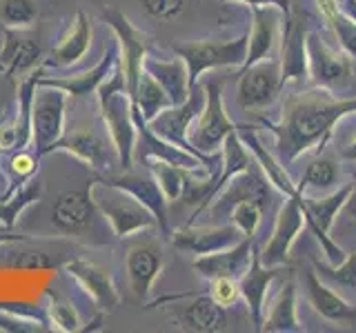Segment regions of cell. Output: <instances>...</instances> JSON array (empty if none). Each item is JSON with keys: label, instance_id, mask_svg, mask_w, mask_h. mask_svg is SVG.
I'll return each instance as SVG.
<instances>
[{"label": "cell", "instance_id": "6da1fadb", "mask_svg": "<svg viewBox=\"0 0 356 333\" xmlns=\"http://www.w3.org/2000/svg\"><path fill=\"white\" fill-rule=\"evenodd\" d=\"M356 111L354 98H334L325 92H307L289 98L278 122H265L276 136L281 164L294 162L300 153L321 149L332 136L334 125Z\"/></svg>", "mask_w": 356, "mask_h": 333}, {"label": "cell", "instance_id": "7a4b0ae2", "mask_svg": "<svg viewBox=\"0 0 356 333\" xmlns=\"http://www.w3.org/2000/svg\"><path fill=\"white\" fill-rule=\"evenodd\" d=\"M100 111L122 166H131V155L136 147V122H134L131 98L120 65L100 85Z\"/></svg>", "mask_w": 356, "mask_h": 333}, {"label": "cell", "instance_id": "3957f363", "mask_svg": "<svg viewBox=\"0 0 356 333\" xmlns=\"http://www.w3.org/2000/svg\"><path fill=\"white\" fill-rule=\"evenodd\" d=\"M248 42H250V33H243V36L225 42H214V40L174 42L172 49L178 58H183L189 74V85L194 87L200 80V76L209 69L243 67L245 58H248Z\"/></svg>", "mask_w": 356, "mask_h": 333}, {"label": "cell", "instance_id": "277c9868", "mask_svg": "<svg viewBox=\"0 0 356 333\" xmlns=\"http://www.w3.org/2000/svg\"><path fill=\"white\" fill-rule=\"evenodd\" d=\"M89 194H92L94 205L107 216L109 225L114 227L116 236L125 238L131 233L143 231L154 227L156 216L145 207L140 200H136L131 194H127L125 189H120L111 182H96L89 187Z\"/></svg>", "mask_w": 356, "mask_h": 333}, {"label": "cell", "instance_id": "5b68a950", "mask_svg": "<svg viewBox=\"0 0 356 333\" xmlns=\"http://www.w3.org/2000/svg\"><path fill=\"white\" fill-rule=\"evenodd\" d=\"M205 87V109L200 111V116L189 129L187 138L192 142V147L203 155H214L225 142L227 133L236 129V125L227 118L225 105H222V89L220 83H203Z\"/></svg>", "mask_w": 356, "mask_h": 333}, {"label": "cell", "instance_id": "8992f818", "mask_svg": "<svg viewBox=\"0 0 356 333\" xmlns=\"http://www.w3.org/2000/svg\"><path fill=\"white\" fill-rule=\"evenodd\" d=\"M205 109V87L196 83L192 87V92H189V98L181 105H172L163 109L159 116H156L152 122H147V127L156 133V136H161L163 140L176 144V147H181L189 153L198 155V158H214V155H203L198 153L192 142H189L187 133L192 129V125L196 122V118L200 116V111Z\"/></svg>", "mask_w": 356, "mask_h": 333}, {"label": "cell", "instance_id": "52a82bcc", "mask_svg": "<svg viewBox=\"0 0 356 333\" xmlns=\"http://www.w3.org/2000/svg\"><path fill=\"white\" fill-rule=\"evenodd\" d=\"M36 89L31 100V140L36 142L38 153H47L63 138L67 94L49 85H38Z\"/></svg>", "mask_w": 356, "mask_h": 333}, {"label": "cell", "instance_id": "ba28073f", "mask_svg": "<svg viewBox=\"0 0 356 333\" xmlns=\"http://www.w3.org/2000/svg\"><path fill=\"white\" fill-rule=\"evenodd\" d=\"M307 71L327 92H348L352 87V62L345 53L332 49L316 31L307 33Z\"/></svg>", "mask_w": 356, "mask_h": 333}, {"label": "cell", "instance_id": "9c48e42d", "mask_svg": "<svg viewBox=\"0 0 356 333\" xmlns=\"http://www.w3.org/2000/svg\"><path fill=\"white\" fill-rule=\"evenodd\" d=\"M283 87L281 60L265 58L241 71L236 100L243 109L256 111L270 107Z\"/></svg>", "mask_w": 356, "mask_h": 333}, {"label": "cell", "instance_id": "30bf717a", "mask_svg": "<svg viewBox=\"0 0 356 333\" xmlns=\"http://www.w3.org/2000/svg\"><path fill=\"white\" fill-rule=\"evenodd\" d=\"M300 196H289L285 200V205L281 207L272 229V238L267 240L263 251H259L261 262L265 266H281L289 258V249H292V242L298 238V233L303 231L305 225V214L303 207H300Z\"/></svg>", "mask_w": 356, "mask_h": 333}, {"label": "cell", "instance_id": "8fae6325", "mask_svg": "<svg viewBox=\"0 0 356 333\" xmlns=\"http://www.w3.org/2000/svg\"><path fill=\"white\" fill-rule=\"evenodd\" d=\"M218 194L220 196L211 200V205H209L211 214H216V216H229L232 207L236 203H243V200L256 203L263 211H267V207L272 203V182L267 180V176L261 173L256 166H250L248 171H241L234 176Z\"/></svg>", "mask_w": 356, "mask_h": 333}, {"label": "cell", "instance_id": "7c38bea8", "mask_svg": "<svg viewBox=\"0 0 356 333\" xmlns=\"http://www.w3.org/2000/svg\"><path fill=\"white\" fill-rule=\"evenodd\" d=\"M105 20H107V25L118 33V42L122 47L120 69L125 74L127 92L131 98L134 89L138 85V78L143 74V60H145V56H147V40H145V36L138 29H134L129 25V20L125 16L118 14L114 9L105 11Z\"/></svg>", "mask_w": 356, "mask_h": 333}, {"label": "cell", "instance_id": "4fadbf2b", "mask_svg": "<svg viewBox=\"0 0 356 333\" xmlns=\"http://www.w3.org/2000/svg\"><path fill=\"white\" fill-rule=\"evenodd\" d=\"M245 238V233L234 225H220V227H192L187 225L185 229H178L172 233L174 247H178L185 253L194 255H207L214 251L229 249L234 244H238Z\"/></svg>", "mask_w": 356, "mask_h": 333}, {"label": "cell", "instance_id": "5bb4252c", "mask_svg": "<svg viewBox=\"0 0 356 333\" xmlns=\"http://www.w3.org/2000/svg\"><path fill=\"white\" fill-rule=\"evenodd\" d=\"M276 275H278V266H265L261 262L259 249H254L250 269L243 273L238 284H241V298L245 300V305H248V314H250V320L254 322L256 331H261L263 318H265L267 291H270Z\"/></svg>", "mask_w": 356, "mask_h": 333}, {"label": "cell", "instance_id": "9a60e30c", "mask_svg": "<svg viewBox=\"0 0 356 333\" xmlns=\"http://www.w3.org/2000/svg\"><path fill=\"white\" fill-rule=\"evenodd\" d=\"M252 33L248 42V58H245L243 69L265 60L272 56L276 40H278V25H281V16H285L276 5H252Z\"/></svg>", "mask_w": 356, "mask_h": 333}, {"label": "cell", "instance_id": "2e32d148", "mask_svg": "<svg viewBox=\"0 0 356 333\" xmlns=\"http://www.w3.org/2000/svg\"><path fill=\"white\" fill-rule=\"evenodd\" d=\"M252 238L245 236L238 244H234L229 249H222V251H214V253H207V255H196L194 260V269L214 280V278H236L241 280L243 273L250 269V262H252Z\"/></svg>", "mask_w": 356, "mask_h": 333}, {"label": "cell", "instance_id": "e0dca14e", "mask_svg": "<svg viewBox=\"0 0 356 333\" xmlns=\"http://www.w3.org/2000/svg\"><path fill=\"white\" fill-rule=\"evenodd\" d=\"M54 149H67L78 155L94 169H109L107 164V142L100 131L89 122H76L63 131V138L56 142Z\"/></svg>", "mask_w": 356, "mask_h": 333}, {"label": "cell", "instance_id": "ac0fdd59", "mask_svg": "<svg viewBox=\"0 0 356 333\" xmlns=\"http://www.w3.org/2000/svg\"><path fill=\"white\" fill-rule=\"evenodd\" d=\"M94 209L96 205L89 189H72L56 198L51 207V222L65 233H76L92 222Z\"/></svg>", "mask_w": 356, "mask_h": 333}, {"label": "cell", "instance_id": "d6986e66", "mask_svg": "<svg viewBox=\"0 0 356 333\" xmlns=\"http://www.w3.org/2000/svg\"><path fill=\"white\" fill-rule=\"evenodd\" d=\"M305 291L312 309L321 318L330 322H356V307L350 305L343 296L332 291L325 280H321L316 271L305 273Z\"/></svg>", "mask_w": 356, "mask_h": 333}, {"label": "cell", "instance_id": "ffe728a7", "mask_svg": "<svg viewBox=\"0 0 356 333\" xmlns=\"http://www.w3.org/2000/svg\"><path fill=\"white\" fill-rule=\"evenodd\" d=\"M283 85L309 76L307 71V31L300 18L287 14V27L283 31V58H281Z\"/></svg>", "mask_w": 356, "mask_h": 333}, {"label": "cell", "instance_id": "44dd1931", "mask_svg": "<svg viewBox=\"0 0 356 333\" xmlns=\"http://www.w3.org/2000/svg\"><path fill=\"white\" fill-rule=\"evenodd\" d=\"M125 264L131 291L138 298H147L163 266V251L156 244H138L127 253Z\"/></svg>", "mask_w": 356, "mask_h": 333}, {"label": "cell", "instance_id": "7402d4cb", "mask_svg": "<svg viewBox=\"0 0 356 333\" xmlns=\"http://www.w3.org/2000/svg\"><path fill=\"white\" fill-rule=\"evenodd\" d=\"M143 69L156 78V83H159L167 92V96H170L172 105H181L189 98L192 85H189V74H187V67H185L183 58L163 60V58L145 56Z\"/></svg>", "mask_w": 356, "mask_h": 333}, {"label": "cell", "instance_id": "603a6c76", "mask_svg": "<svg viewBox=\"0 0 356 333\" xmlns=\"http://www.w3.org/2000/svg\"><path fill=\"white\" fill-rule=\"evenodd\" d=\"M183 329L196 333H218L229 329L227 307H220L211 296H200L181 311Z\"/></svg>", "mask_w": 356, "mask_h": 333}, {"label": "cell", "instance_id": "cb8c5ba5", "mask_svg": "<svg viewBox=\"0 0 356 333\" xmlns=\"http://www.w3.org/2000/svg\"><path fill=\"white\" fill-rule=\"evenodd\" d=\"M118 56H120L118 47L114 44V47L107 49V53L103 56V60H100L92 71H87L83 76H76V78H58V80L38 78V85H49V87H56V89H63L67 96H74V98L89 96L109 78V74H111V69H114Z\"/></svg>", "mask_w": 356, "mask_h": 333}, {"label": "cell", "instance_id": "d4e9b609", "mask_svg": "<svg viewBox=\"0 0 356 333\" xmlns=\"http://www.w3.org/2000/svg\"><path fill=\"white\" fill-rule=\"evenodd\" d=\"M67 269H70V273L76 275V280L87 289V293L94 298V302L98 307L114 309L120 302V296L105 269H100V266H96L92 262H83V260L70 262Z\"/></svg>", "mask_w": 356, "mask_h": 333}, {"label": "cell", "instance_id": "484cf974", "mask_svg": "<svg viewBox=\"0 0 356 333\" xmlns=\"http://www.w3.org/2000/svg\"><path fill=\"white\" fill-rule=\"evenodd\" d=\"M109 182L120 187V189H125L127 194H131L136 200H140V203L156 216L161 229L167 231V214H165L167 198H165L163 189L159 182H156L154 176L149 178V176H143V173H125L122 178H114V180H109Z\"/></svg>", "mask_w": 356, "mask_h": 333}, {"label": "cell", "instance_id": "4316f807", "mask_svg": "<svg viewBox=\"0 0 356 333\" xmlns=\"http://www.w3.org/2000/svg\"><path fill=\"white\" fill-rule=\"evenodd\" d=\"M261 331L265 333H298L303 331V325L298 320L296 311V287L289 280L281 287L276 300L270 307V314L263 318Z\"/></svg>", "mask_w": 356, "mask_h": 333}, {"label": "cell", "instance_id": "83f0119b", "mask_svg": "<svg viewBox=\"0 0 356 333\" xmlns=\"http://www.w3.org/2000/svg\"><path fill=\"white\" fill-rule=\"evenodd\" d=\"M89 44H92V25H89V20L83 11H78L72 31L67 33L58 42V47L51 51L47 65L51 67L76 65L81 58H85V53L89 51Z\"/></svg>", "mask_w": 356, "mask_h": 333}, {"label": "cell", "instance_id": "f1b7e54d", "mask_svg": "<svg viewBox=\"0 0 356 333\" xmlns=\"http://www.w3.org/2000/svg\"><path fill=\"white\" fill-rule=\"evenodd\" d=\"M40 44L31 38H20L16 33H9L3 49H0V69L7 76L31 69L40 62Z\"/></svg>", "mask_w": 356, "mask_h": 333}, {"label": "cell", "instance_id": "f546056e", "mask_svg": "<svg viewBox=\"0 0 356 333\" xmlns=\"http://www.w3.org/2000/svg\"><path fill=\"white\" fill-rule=\"evenodd\" d=\"M131 107L145 122H152L163 109L172 107V100L165 89L156 83V78L143 69L138 85L131 94Z\"/></svg>", "mask_w": 356, "mask_h": 333}, {"label": "cell", "instance_id": "4dcf8cb0", "mask_svg": "<svg viewBox=\"0 0 356 333\" xmlns=\"http://www.w3.org/2000/svg\"><path fill=\"white\" fill-rule=\"evenodd\" d=\"M220 149H222V169H220V176L214 185V198L218 196L220 189L225 187L234 176L241 173V171H248L254 162L252 151L245 149V144L238 138L236 129H234L232 133H227V138H225V142H222Z\"/></svg>", "mask_w": 356, "mask_h": 333}, {"label": "cell", "instance_id": "1f68e13d", "mask_svg": "<svg viewBox=\"0 0 356 333\" xmlns=\"http://www.w3.org/2000/svg\"><path fill=\"white\" fill-rule=\"evenodd\" d=\"M316 3L321 7V14L325 16L334 33H337V38L341 40L345 53L356 58V20L345 14L337 0H316Z\"/></svg>", "mask_w": 356, "mask_h": 333}, {"label": "cell", "instance_id": "d6a6232c", "mask_svg": "<svg viewBox=\"0 0 356 333\" xmlns=\"http://www.w3.org/2000/svg\"><path fill=\"white\" fill-rule=\"evenodd\" d=\"M187 171L189 169H183V166H178V164L154 158V162H152V176L156 178V182L161 185L163 194L167 198V203H172V200H178V198L183 196Z\"/></svg>", "mask_w": 356, "mask_h": 333}, {"label": "cell", "instance_id": "836d02e7", "mask_svg": "<svg viewBox=\"0 0 356 333\" xmlns=\"http://www.w3.org/2000/svg\"><path fill=\"white\" fill-rule=\"evenodd\" d=\"M339 178V164L332 158H316L314 162L307 164V169L300 178V182L296 185L300 194H305V189H318V191H325L332 189L334 182Z\"/></svg>", "mask_w": 356, "mask_h": 333}, {"label": "cell", "instance_id": "e575fe53", "mask_svg": "<svg viewBox=\"0 0 356 333\" xmlns=\"http://www.w3.org/2000/svg\"><path fill=\"white\" fill-rule=\"evenodd\" d=\"M38 20L36 0H0V22L7 29H27Z\"/></svg>", "mask_w": 356, "mask_h": 333}, {"label": "cell", "instance_id": "d590c367", "mask_svg": "<svg viewBox=\"0 0 356 333\" xmlns=\"http://www.w3.org/2000/svg\"><path fill=\"white\" fill-rule=\"evenodd\" d=\"M314 269L318 271L321 280H325L327 284H339V287L354 289L356 291V253H352L350 258H345L337 266L314 260Z\"/></svg>", "mask_w": 356, "mask_h": 333}, {"label": "cell", "instance_id": "8d00e7d4", "mask_svg": "<svg viewBox=\"0 0 356 333\" xmlns=\"http://www.w3.org/2000/svg\"><path fill=\"white\" fill-rule=\"evenodd\" d=\"M261 218H263V209L256 205V203H250V200L236 203V205L232 207V211H229V220L248 238H254L256 229H259V225H261Z\"/></svg>", "mask_w": 356, "mask_h": 333}, {"label": "cell", "instance_id": "74e56055", "mask_svg": "<svg viewBox=\"0 0 356 333\" xmlns=\"http://www.w3.org/2000/svg\"><path fill=\"white\" fill-rule=\"evenodd\" d=\"M187 0H140L143 11L154 20H174L185 11Z\"/></svg>", "mask_w": 356, "mask_h": 333}, {"label": "cell", "instance_id": "f35d334b", "mask_svg": "<svg viewBox=\"0 0 356 333\" xmlns=\"http://www.w3.org/2000/svg\"><path fill=\"white\" fill-rule=\"evenodd\" d=\"M209 296L216 300L220 307H234L241 298V284L236 278H214L211 280Z\"/></svg>", "mask_w": 356, "mask_h": 333}, {"label": "cell", "instance_id": "ab89813d", "mask_svg": "<svg viewBox=\"0 0 356 333\" xmlns=\"http://www.w3.org/2000/svg\"><path fill=\"white\" fill-rule=\"evenodd\" d=\"M51 316H54V322L63 331H76L78 329V314L70 302H56L51 307Z\"/></svg>", "mask_w": 356, "mask_h": 333}, {"label": "cell", "instance_id": "60d3db41", "mask_svg": "<svg viewBox=\"0 0 356 333\" xmlns=\"http://www.w3.org/2000/svg\"><path fill=\"white\" fill-rule=\"evenodd\" d=\"M36 166H38V160L25 149H20L18 155L11 158V171H14L16 176H20V178L31 176L33 171H36Z\"/></svg>", "mask_w": 356, "mask_h": 333}, {"label": "cell", "instance_id": "b9f144b4", "mask_svg": "<svg viewBox=\"0 0 356 333\" xmlns=\"http://www.w3.org/2000/svg\"><path fill=\"white\" fill-rule=\"evenodd\" d=\"M227 3V0H225ZM236 3H243V5H276L278 9L283 11V14L287 16L289 14V0H236Z\"/></svg>", "mask_w": 356, "mask_h": 333}, {"label": "cell", "instance_id": "7bdbcfd3", "mask_svg": "<svg viewBox=\"0 0 356 333\" xmlns=\"http://www.w3.org/2000/svg\"><path fill=\"white\" fill-rule=\"evenodd\" d=\"M343 214L356 222V182H354L352 191H350L348 200H345V205H343Z\"/></svg>", "mask_w": 356, "mask_h": 333}, {"label": "cell", "instance_id": "ee69618b", "mask_svg": "<svg viewBox=\"0 0 356 333\" xmlns=\"http://www.w3.org/2000/svg\"><path fill=\"white\" fill-rule=\"evenodd\" d=\"M337 3L352 20H356V0H337Z\"/></svg>", "mask_w": 356, "mask_h": 333}, {"label": "cell", "instance_id": "f6af8a7d", "mask_svg": "<svg viewBox=\"0 0 356 333\" xmlns=\"http://www.w3.org/2000/svg\"><path fill=\"white\" fill-rule=\"evenodd\" d=\"M343 158H348V160H356V138H352L348 144L343 147Z\"/></svg>", "mask_w": 356, "mask_h": 333}, {"label": "cell", "instance_id": "bcb514c9", "mask_svg": "<svg viewBox=\"0 0 356 333\" xmlns=\"http://www.w3.org/2000/svg\"><path fill=\"white\" fill-rule=\"evenodd\" d=\"M5 120V109H3V105H0V122Z\"/></svg>", "mask_w": 356, "mask_h": 333}]
</instances>
